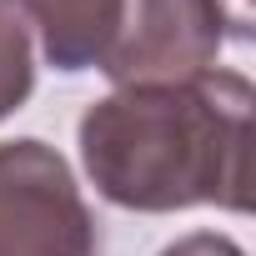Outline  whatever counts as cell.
I'll use <instances>...</instances> for the list:
<instances>
[{"label": "cell", "instance_id": "7a4b0ae2", "mask_svg": "<svg viewBox=\"0 0 256 256\" xmlns=\"http://www.w3.org/2000/svg\"><path fill=\"white\" fill-rule=\"evenodd\" d=\"M0 256H100L76 171L36 136L0 141Z\"/></svg>", "mask_w": 256, "mask_h": 256}, {"label": "cell", "instance_id": "5b68a950", "mask_svg": "<svg viewBox=\"0 0 256 256\" xmlns=\"http://www.w3.org/2000/svg\"><path fill=\"white\" fill-rule=\"evenodd\" d=\"M36 90V46L16 6L0 0V120L16 116Z\"/></svg>", "mask_w": 256, "mask_h": 256}, {"label": "cell", "instance_id": "8992f818", "mask_svg": "<svg viewBox=\"0 0 256 256\" xmlns=\"http://www.w3.org/2000/svg\"><path fill=\"white\" fill-rule=\"evenodd\" d=\"M161 256H246L231 236H221V231H191V236H181V241H171Z\"/></svg>", "mask_w": 256, "mask_h": 256}, {"label": "cell", "instance_id": "3957f363", "mask_svg": "<svg viewBox=\"0 0 256 256\" xmlns=\"http://www.w3.org/2000/svg\"><path fill=\"white\" fill-rule=\"evenodd\" d=\"M231 36H241V26L221 0H120L116 40L96 70L110 86L191 80L216 70V56Z\"/></svg>", "mask_w": 256, "mask_h": 256}, {"label": "cell", "instance_id": "277c9868", "mask_svg": "<svg viewBox=\"0 0 256 256\" xmlns=\"http://www.w3.org/2000/svg\"><path fill=\"white\" fill-rule=\"evenodd\" d=\"M6 6H16L26 30H36L46 66L66 76L96 70L120 26V0H6Z\"/></svg>", "mask_w": 256, "mask_h": 256}, {"label": "cell", "instance_id": "6da1fadb", "mask_svg": "<svg viewBox=\"0 0 256 256\" xmlns=\"http://www.w3.org/2000/svg\"><path fill=\"white\" fill-rule=\"evenodd\" d=\"M256 90L241 70H206L171 86H116L80 116L90 186L141 216L221 206L246 211V146Z\"/></svg>", "mask_w": 256, "mask_h": 256}]
</instances>
